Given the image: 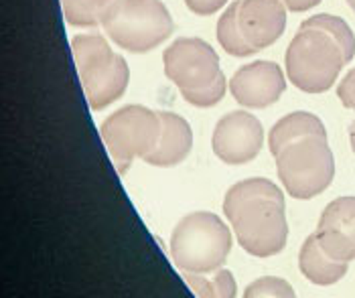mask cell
I'll return each mask as SVG.
<instances>
[{
	"label": "cell",
	"instance_id": "cell-1",
	"mask_svg": "<svg viewBox=\"0 0 355 298\" xmlns=\"http://www.w3.org/2000/svg\"><path fill=\"white\" fill-rule=\"evenodd\" d=\"M278 179L295 199H313L333 183L335 159L321 118L293 112L280 118L268 134Z\"/></svg>",
	"mask_w": 355,
	"mask_h": 298
},
{
	"label": "cell",
	"instance_id": "cell-2",
	"mask_svg": "<svg viewBox=\"0 0 355 298\" xmlns=\"http://www.w3.org/2000/svg\"><path fill=\"white\" fill-rule=\"evenodd\" d=\"M223 216L250 256L270 258L284 249L288 240L284 193L272 181L246 179L230 187Z\"/></svg>",
	"mask_w": 355,
	"mask_h": 298
},
{
	"label": "cell",
	"instance_id": "cell-3",
	"mask_svg": "<svg viewBox=\"0 0 355 298\" xmlns=\"http://www.w3.org/2000/svg\"><path fill=\"white\" fill-rule=\"evenodd\" d=\"M164 76L175 83L187 104L211 108L225 96V78L216 49L199 37H181L163 53Z\"/></svg>",
	"mask_w": 355,
	"mask_h": 298
},
{
	"label": "cell",
	"instance_id": "cell-4",
	"mask_svg": "<svg viewBox=\"0 0 355 298\" xmlns=\"http://www.w3.org/2000/svg\"><path fill=\"white\" fill-rule=\"evenodd\" d=\"M288 82L304 94H323L337 82L347 57L325 28L301 25L286 49Z\"/></svg>",
	"mask_w": 355,
	"mask_h": 298
},
{
	"label": "cell",
	"instance_id": "cell-5",
	"mask_svg": "<svg viewBox=\"0 0 355 298\" xmlns=\"http://www.w3.org/2000/svg\"><path fill=\"white\" fill-rule=\"evenodd\" d=\"M71 51L89 108L100 112L124 96L130 82L128 63L112 51L102 35L85 33L73 37Z\"/></svg>",
	"mask_w": 355,
	"mask_h": 298
},
{
	"label": "cell",
	"instance_id": "cell-6",
	"mask_svg": "<svg viewBox=\"0 0 355 298\" xmlns=\"http://www.w3.org/2000/svg\"><path fill=\"white\" fill-rule=\"evenodd\" d=\"M168 249L181 272H214L227 260L232 234L216 213L193 211L175 225Z\"/></svg>",
	"mask_w": 355,
	"mask_h": 298
},
{
	"label": "cell",
	"instance_id": "cell-7",
	"mask_svg": "<svg viewBox=\"0 0 355 298\" xmlns=\"http://www.w3.org/2000/svg\"><path fill=\"white\" fill-rule=\"evenodd\" d=\"M102 28L118 47L130 53H148L173 35L175 23L161 0H116Z\"/></svg>",
	"mask_w": 355,
	"mask_h": 298
},
{
	"label": "cell",
	"instance_id": "cell-8",
	"mask_svg": "<svg viewBox=\"0 0 355 298\" xmlns=\"http://www.w3.org/2000/svg\"><path fill=\"white\" fill-rule=\"evenodd\" d=\"M161 134V114L138 104L116 109L100 126V136L120 175L130 168L137 157L144 159L150 155L157 148Z\"/></svg>",
	"mask_w": 355,
	"mask_h": 298
},
{
	"label": "cell",
	"instance_id": "cell-9",
	"mask_svg": "<svg viewBox=\"0 0 355 298\" xmlns=\"http://www.w3.org/2000/svg\"><path fill=\"white\" fill-rule=\"evenodd\" d=\"M264 144V128L250 112L225 114L211 136V146L219 161L225 164H246L254 161Z\"/></svg>",
	"mask_w": 355,
	"mask_h": 298
},
{
	"label": "cell",
	"instance_id": "cell-10",
	"mask_svg": "<svg viewBox=\"0 0 355 298\" xmlns=\"http://www.w3.org/2000/svg\"><path fill=\"white\" fill-rule=\"evenodd\" d=\"M286 89L282 69L272 61H254L240 67L230 80L234 100L244 108L264 109L276 104Z\"/></svg>",
	"mask_w": 355,
	"mask_h": 298
},
{
	"label": "cell",
	"instance_id": "cell-11",
	"mask_svg": "<svg viewBox=\"0 0 355 298\" xmlns=\"http://www.w3.org/2000/svg\"><path fill=\"white\" fill-rule=\"evenodd\" d=\"M238 27L254 51L276 43L286 28L282 0H238Z\"/></svg>",
	"mask_w": 355,
	"mask_h": 298
},
{
	"label": "cell",
	"instance_id": "cell-12",
	"mask_svg": "<svg viewBox=\"0 0 355 298\" xmlns=\"http://www.w3.org/2000/svg\"><path fill=\"white\" fill-rule=\"evenodd\" d=\"M317 242L333 260H355V197L331 201L317 225Z\"/></svg>",
	"mask_w": 355,
	"mask_h": 298
},
{
	"label": "cell",
	"instance_id": "cell-13",
	"mask_svg": "<svg viewBox=\"0 0 355 298\" xmlns=\"http://www.w3.org/2000/svg\"><path fill=\"white\" fill-rule=\"evenodd\" d=\"M163 120V134L157 144V148L146 155L142 161L150 166H177L181 164L191 152L193 132L191 126L185 118L171 114V112H159Z\"/></svg>",
	"mask_w": 355,
	"mask_h": 298
},
{
	"label": "cell",
	"instance_id": "cell-14",
	"mask_svg": "<svg viewBox=\"0 0 355 298\" xmlns=\"http://www.w3.org/2000/svg\"><path fill=\"white\" fill-rule=\"evenodd\" d=\"M299 268L304 274V278L317 286H331L335 282H339L347 270H349V262H339L333 260L325 249L317 242V236L311 234L304 244L301 245V254H299Z\"/></svg>",
	"mask_w": 355,
	"mask_h": 298
},
{
	"label": "cell",
	"instance_id": "cell-15",
	"mask_svg": "<svg viewBox=\"0 0 355 298\" xmlns=\"http://www.w3.org/2000/svg\"><path fill=\"white\" fill-rule=\"evenodd\" d=\"M195 297L201 298H234L238 295V284L234 274L225 268L214 272H183Z\"/></svg>",
	"mask_w": 355,
	"mask_h": 298
},
{
	"label": "cell",
	"instance_id": "cell-16",
	"mask_svg": "<svg viewBox=\"0 0 355 298\" xmlns=\"http://www.w3.org/2000/svg\"><path fill=\"white\" fill-rule=\"evenodd\" d=\"M116 0H61L65 21L73 27L92 28L102 25L108 8Z\"/></svg>",
	"mask_w": 355,
	"mask_h": 298
},
{
	"label": "cell",
	"instance_id": "cell-17",
	"mask_svg": "<svg viewBox=\"0 0 355 298\" xmlns=\"http://www.w3.org/2000/svg\"><path fill=\"white\" fill-rule=\"evenodd\" d=\"M218 41L223 51L234 57H248L256 51L246 43L242 37V30L238 27V0L232 2L218 21Z\"/></svg>",
	"mask_w": 355,
	"mask_h": 298
},
{
	"label": "cell",
	"instance_id": "cell-18",
	"mask_svg": "<svg viewBox=\"0 0 355 298\" xmlns=\"http://www.w3.org/2000/svg\"><path fill=\"white\" fill-rule=\"evenodd\" d=\"M302 25H309V27H319L325 28L329 35H333L337 39V43L341 45L343 53L347 57V63L354 59L355 55V37L354 30L349 28V25L339 19V17H333V15H313L311 19H306Z\"/></svg>",
	"mask_w": 355,
	"mask_h": 298
},
{
	"label": "cell",
	"instance_id": "cell-19",
	"mask_svg": "<svg viewBox=\"0 0 355 298\" xmlns=\"http://www.w3.org/2000/svg\"><path fill=\"white\" fill-rule=\"evenodd\" d=\"M244 297L254 298V297H284L293 298L295 297V290L293 286L284 280V278H276V276H264L252 284H248V288L244 290Z\"/></svg>",
	"mask_w": 355,
	"mask_h": 298
},
{
	"label": "cell",
	"instance_id": "cell-20",
	"mask_svg": "<svg viewBox=\"0 0 355 298\" xmlns=\"http://www.w3.org/2000/svg\"><path fill=\"white\" fill-rule=\"evenodd\" d=\"M337 96L345 108L355 112V69L347 71V76L341 80L339 87H337Z\"/></svg>",
	"mask_w": 355,
	"mask_h": 298
},
{
	"label": "cell",
	"instance_id": "cell-21",
	"mask_svg": "<svg viewBox=\"0 0 355 298\" xmlns=\"http://www.w3.org/2000/svg\"><path fill=\"white\" fill-rule=\"evenodd\" d=\"M227 0H185L187 8L191 10L193 15H199V17H209V15H216L218 10L223 8Z\"/></svg>",
	"mask_w": 355,
	"mask_h": 298
},
{
	"label": "cell",
	"instance_id": "cell-22",
	"mask_svg": "<svg viewBox=\"0 0 355 298\" xmlns=\"http://www.w3.org/2000/svg\"><path fill=\"white\" fill-rule=\"evenodd\" d=\"M282 2L291 12H304V10L315 8L321 0H282Z\"/></svg>",
	"mask_w": 355,
	"mask_h": 298
},
{
	"label": "cell",
	"instance_id": "cell-23",
	"mask_svg": "<svg viewBox=\"0 0 355 298\" xmlns=\"http://www.w3.org/2000/svg\"><path fill=\"white\" fill-rule=\"evenodd\" d=\"M349 142H352V150L355 152V122H352L349 126Z\"/></svg>",
	"mask_w": 355,
	"mask_h": 298
},
{
	"label": "cell",
	"instance_id": "cell-24",
	"mask_svg": "<svg viewBox=\"0 0 355 298\" xmlns=\"http://www.w3.org/2000/svg\"><path fill=\"white\" fill-rule=\"evenodd\" d=\"M347 4H349V8L355 12V0H347Z\"/></svg>",
	"mask_w": 355,
	"mask_h": 298
}]
</instances>
